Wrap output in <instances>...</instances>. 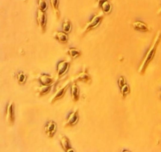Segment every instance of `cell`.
<instances>
[{"label": "cell", "instance_id": "10", "mask_svg": "<svg viewBox=\"0 0 161 152\" xmlns=\"http://www.w3.org/2000/svg\"><path fill=\"white\" fill-rule=\"evenodd\" d=\"M39 6L40 10L44 11L47 7V3L46 0H39Z\"/></svg>", "mask_w": 161, "mask_h": 152}, {"label": "cell", "instance_id": "2", "mask_svg": "<svg viewBox=\"0 0 161 152\" xmlns=\"http://www.w3.org/2000/svg\"><path fill=\"white\" fill-rule=\"evenodd\" d=\"M133 28L136 31L146 32L148 31V27L146 24L142 21H135L133 24Z\"/></svg>", "mask_w": 161, "mask_h": 152}, {"label": "cell", "instance_id": "7", "mask_svg": "<svg viewBox=\"0 0 161 152\" xmlns=\"http://www.w3.org/2000/svg\"><path fill=\"white\" fill-rule=\"evenodd\" d=\"M40 80L42 83L46 86L50 85L52 82V80L50 76L46 75H42L40 77Z\"/></svg>", "mask_w": 161, "mask_h": 152}, {"label": "cell", "instance_id": "8", "mask_svg": "<svg viewBox=\"0 0 161 152\" xmlns=\"http://www.w3.org/2000/svg\"><path fill=\"white\" fill-rule=\"evenodd\" d=\"M71 92L73 98L75 100L77 101L78 99L79 91L78 87L76 85L74 84L72 86Z\"/></svg>", "mask_w": 161, "mask_h": 152}, {"label": "cell", "instance_id": "12", "mask_svg": "<svg viewBox=\"0 0 161 152\" xmlns=\"http://www.w3.org/2000/svg\"><path fill=\"white\" fill-rule=\"evenodd\" d=\"M71 25L68 21H66L63 23V29L65 32H69L71 29Z\"/></svg>", "mask_w": 161, "mask_h": 152}, {"label": "cell", "instance_id": "9", "mask_svg": "<svg viewBox=\"0 0 161 152\" xmlns=\"http://www.w3.org/2000/svg\"><path fill=\"white\" fill-rule=\"evenodd\" d=\"M61 144L63 148L66 150H67L70 148L69 141L67 138L64 137L61 141Z\"/></svg>", "mask_w": 161, "mask_h": 152}, {"label": "cell", "instance_id": "4", "mask_svg": "<svg viewBox=\"0 0 161 152\" xmlns=\"http://www.w3.org/2000/svg\"><path fill=\"white\" fill-rule=\"evenodd\" d=\"M37 19L39 25L42 28H44L46 26V17L44 11L40 10L38 11Z\"/></svg>", "mask_w": 161, "mask_h": 152}, {"label": "cell", "instance_id": "6", "mask_svg": "<svg viewBox=\"0 0 161 152\" xmlns=\"http://www.w3.org/2000/svg\"><path fill=\"white\" fill-rule=\"evenodd\" d=\"M56 38L60 42L65 43L68 41V36L66 33L62 32H58L56 35Z\"/></svg>", "mask_w": 161, "mask_h": 152}, {"label": "cell", "instance_id": "18", "mask_svg": "<svg viewBox=\"0 0 161 152\" xmlns=\"http://www.w3.org/2000/svg\"><path fill=\"white\" fill-rule=\"evenodd\" d=\"M102 5L103 8L104 9V11H108L110 10V5L107 2H104Z\"/></svg>", "mask_w": 161, "mask_h": 152}, {"label": "cell", "instance_id": "11", "mask_svg": "<svg viewBox=\"0 0 161 152\" xmlns=\"http://www.w3.org/2000/svg\"><path fill=\"white\" fill-rule=\"evenodd\" d=\"M69 52L70 55L74 58L79 56L80 54V51L74 48H71L69 50Z\"/></svg>", "mask_w": 161, "mask_h": 152}, {"label": "cell", "instance_id": "19", "mask_svg": "<svg viewBox=\"0 0 161 152\" xmlns=\"http://www.w3.org/2000/svg\"><path fill=\"white\" fill-rule=\"evenodd\" d=\"M125 80L123 77H121L118 81V84L121 88L124 85H125Z\"/></svg>", "mask_w": 161, "mask_h": 152}, {"label": "cell", "instance_id": "20", "mask_svg": "<svg viewBox=\"0 0 161 152\" xmlns=\"http://www.w3.org/2000/svg\"><path fill=\"white\" fill-rule=\"evenodd\" d=\"M64 93V90H62L58 94L56 97V99L60 98L61 96L63 95Z\"/></svg>", "mask_w": 161, "mask_h": 152}, {"label": "cell", "instance_id": "17", "mask_svg": "<svg viewBox=\"0 0 161 152\" xmlns=\"http://www.w3.org/2000/svg\"><path fill=\"white\" fill-rule=\"evenodd\" d=\"M9 113L11 120L12 121L14 119V106L13 104L11 105L9 109Z\"/></svg>", "mask_w": 161, "mask_h": 152}, {"label": "cell", "instance_id": "1", "mask_svg": "<svg viewBox=\"0 0 161 152\" xmlns=\"http://www.w3.org/2000/svg\"><path fill=\"white\" fill-rule=\"evenodd\" d=\"M161 38V30H159L156 33L152 44L149 48L143 60L139 67L138 72L140 74L143 73L145 71L149 63L152 60L155 54L156 49L159 43Z\"/></svg>", "mask_w": 161, "mask_h": 152}, {"label": "cell", "instance_id": "15", "mask_svg": "<svg viewBox=\"0 0 161 152\" xmlns=\"http://www.w3.org/2000/svg\"><path fill=\"white\" fill-rule=\"evenodd\" d=\"M53 8L56 10H57L59 5V0H50Z\"/></svg>", "mask_w": 161, "mask_h": 152}, {"label": "cell", "instance_id": "16", "mask_svg": "<svg viewBox=\"0 0 161 152\" xmlns=\"http://www.w3.org/2000/svg\"><path fill=\"white\" fill-rule=\"evenodd\" d=\"M121 88V92L124 95H126L127 93L129 92V88L127 85H124Z\"/></svg>", "mask_w": 161, "mask_h": 152}, {"label": "cell", "instance_id": "3", "mask_svg": "<svg viewBox=\"0 0 161 152\" xmlns=\"http://www.w3.org/2000/svg\"><path fill=\"white\" fill-rule=\"evenodd\" d=\"M45 129V132L50 137H52L56 131V124L53 121H50L46 124Z\"/></svg>", "mask_w": 161, "mask_h": 152}, {"label": "cell", "instance_id": "14", "mask_svg": "<svg viewBox=\"0 0 161 152\" xmlns=\"http://www.w3.org/2000/svg\"><path fill=\"white\" fill-rule=\"evenodd\" d=\"M18 80L21 83H23L26 80V77L23 73H20L18 75Z\"/></svg>", "mask_w": 161, "mask_h": 152}, {"label": "cell", "instance_id": "13", "mask_svg": "<svg viewBox=\"0 0 161 152\" xmlns=\"http://www.w3.org/2000/svg\"><path fill=\"white\" fill-rule=\"evenodd\" d=\"M69 120V123L71 124H74L77 121L78 118L77 114H76L72 115L70 117Z\"/></svg>", "mask_w": 161, "mask_h": 152}, {"label": "cell", "instance_id": "5", "mask_svg": "<svg viewBox=\"0 0 161 152\" xmlns=\"http://www.w3.org/2000/svg\"><path fill=\"white\" fill-rule=\"evenodd\" d=\"M68 68V63L65 62H60L58 65V72L60 75H62L65 74Z\"/></svg>", "mask_w": 161, "mask_h": 152}]
</instances>
